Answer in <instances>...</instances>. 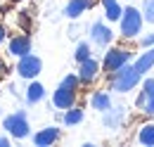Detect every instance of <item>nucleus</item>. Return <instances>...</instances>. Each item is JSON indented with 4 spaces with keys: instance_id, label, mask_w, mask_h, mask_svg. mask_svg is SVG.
<instances>
[{
    "instance_id": "1",
    "label": "nucleus",
    "mask_w": 154,
    "mask_h": 147,
    "mask_svg": "<svg viewBox=\"0 0 154 147\" xmlns=\"http://www.w3.org/2000/svg\"><path fill=\"white\" fill-rule=\"evenodd\" d=\"M140 78H142V74L135 69V64H126V67H121V69H116V71L109 74V88L114 92H131L133 88H137V83H140Z\"/></svg>"
},
{
    "instance_id": "2",
    "label": "nucleus",
    "mask_w": 154,
    "mask_h": 147,
    "mask_svg": "<svg viewBox=\"0 0 154 147\" xmlns=\"http://www.w3.org/2000/svg\"><path fill=\"white\" fill-rule=\"evenodd\" d=\"M142 12L133 7V5H126L123 12H121V19H119V29H121V36L123 38H137L142 33Z\"/></svg>"
},
{
    "instance_id": "3",
    "label": "nucleus",
    "mask_w": 154,
    "mask_h": 147,
    "mask_svg": "<svg viewBox=\"0 0 154 147\" xmlns=\"http://www.w3.org/2000/svg\"><path fill=\"white\" fill-rule=\"evenodd\" d=\"M2 128L7 130L12 138L24 140V138L31 133V128H29V119H26V111H14V114L5 116V121H2Z\"/></svg>"
},
{
    "instance_id": "4",
    "label": "nucleus",
    "mask_w": 154,
    "mask_h": 147,
    "mask_svg": "<svg viewBox=\"0 0 154 147\" xmlns=\"http://www.w3.org/2000/svg\"><path fill=\"white\" fill-rule=\"evenodd\" d=\"M131 62V50L128 48H109L104 52V59H102V71L112 74L121 67H126Z\"/></svg>"
},
{
    "instance_id": "5",
    "label": "nucleus",
    "mask_w": 154,
    "mask_h": 147,
    "mask_svg": "<svg viewBox=\"0 0 154 147\" xmlns=\"http://www.w3.org/2000/svg\"><path fill=\"white\" fill-rule=\"evenodd\" d=\"M40 69H43L40 57L31 55V52L24 55V57H19V62H17V74H19L21 78H29V81H33V78L40 74Z\"/></svg>"
},
{
    "instance_id": "6",
    "label": "nucleus",
    "mask_w": 154,
    "mask_h": 147,
    "mask_svg": "<svg viewBox=\"0 0 154 147\" xmlns=\"http://www.w3.org/2000/svg\"><path fill=\"white\" fill-rule=\"evenodd\" d=\"M100 69H102L100 62L93 59V57L78 62V78H81V86H90V83H95L97 76H100Z\"/></svg>"
},
{
    "instance_id": "7",
    "label": "nucleus",
    "mask_w": 154,
    "mask_h": 147,
    "mask_svg": "<svg viewBox=\"0 0 154 147\" xmlns=\"http://www.w3.org/2000/svg\"><path fill=\"white\" fill-rule=\"evenodd\" d=\"M90 40L100 45V48H107V45H112V40H114V31L104 24V21H95L93 26H90Z\"/></svg>"
},
{
    "instance_id": "8",
    "label": "nucleus",
    "mask_w": 154,
    "mask_h": 147,
    "mask_svg": "<svg viewBox=\"0 0 154 147\" xmlns=\"http://www.w3.org/2000/svg\"><path fill=\"white\" fill-rule=\"evenodd\" d=\"M76 95H78V90H71V88H66V86L59 83V88L52 95V105L57 109H69V107L76 105Z\"/></svg>"
},
{
    "instance_id": "9",
    "label": "nucleus",
    "mask_w": 154,
    "mask_h": 147,
    "mask_svg": "<svg viewBox=\"0 0 154 147\" xmlns=\"http://www.w3.org/2000/svg\"><path fill=\"white\" fill-rule=\"evenodd\" d=\"M7 52L12 57H24L31 52V38L26 33H19V36H12L10 43H7Z\"/></svg>"
},
{
    "instance_id": "10",
    "label": "nucleus",
    "mask_w": 154,
    "mask_h": 147,
    "mask_svg": "<svg viewBox=\"0 0 154 147\" xmlns=\"http://www.w3.org/2000/svg\"><path fill=\"white\" fill-rule=\"evenodd\" d=\"M59 135H62V130H59L57 126H48V128H40L38 133L33 135V142L38 147H50L59 140Z\"/></svg>"
},
{
    "instance_id": "11",
    "label": "nucleus",
    "mask_w": 154,
    "mask_h": 147,
    "mask_svg": "<svg viewBox=\"0 0 154 147\" xmlns=\"http://www.w3.org/2000/svg\"><path fill=\"white\" fill-rule=\"evenodd\" d=\"M97 0H69L66 7H64V14L69 19H78L83 12H88L90 7H95Z\"/></svg>"
},
{
    "instance_id": "12",
    "label": "nucleus",
    "mask_w": 154,
    "mask_h": 147,
    "mask_svg": "<svg viewBox=\"0 0 154 147\" xmlns=\"http://www.w3.org/2000/svg\"><path fill=\"white\" fill-rule=\"evenodd\" d=\"M90 107L93 109H97L100 114H104L107 109H112L114 105H112V95L104 90H95L93 95H90Z\"/></svg>"
},
{
    "instance_id": "13",
    "label": "nucleus",
    "mask_w": 154,
    "mask_h": 147,
    "mask_svg": "<svg viewBox=\"0 0 154 147\" xmlns=\"http://www.w3.org/2000/svg\"><path fill=\"white\" fill-rule=\"evenodd\" d=\"M135 69L142 74V76L154 69V45H152V48H145V52L135 59Z\"/></svg>"
},
{
    "instance_id": "14",
    "label": "nucleus",
    "mask_w": 154,
    "mask_h": 147,
    "mask_svg": "<svg viewBox=\"0 0 154 147\" xmlns=\"http://www.w3.org/2000/svg\"><path fill=\"white\" fill-rule=\"evenodd\" d=\"M43 97H45V86L38 83V81H31L29 88H26V102L29 105H38Z\"/></svg>"
},
{
    "instance_id": "15",
    "label": "nucleus",
    "mask_w": 154,
    "mask_h": 147,
    "mask_svg": "<svg viewBox=\"0 0 154 147\" xmlns=\"http://www.w3.org/2000/svg\"><path fill=\"white\" fill-rule=\"evenodd\" d=\"M102 2V7H104V14L109 21H119L121 19V12H123V7L119 5V0H100Z\"/></svg>"
},
{
    "instance_id": "16",
    "label": "nucleus",
    "mask_w": 154,
    "mask_h": 147,
    "mask_svg": "<svg viewBox=\"0 0 154 147\" xmlns=\"http://www.w3.org/2000/svg\"><path fill=\"white\" fill-rule=\"evenodd\" d=\"M137 142L145 145V147L154 145V124H142L137 128Z\"/></svg>"
},
{
    "instance_id": "17",
    "label": "nucleus",
    "mask_w": 154,
    "mask_h": 147,
    "mask_svg": "<svg viewBox=\"0 0 154 147\" xmlns=\"http://www.w3.org/2000/svg\"><path fill=\"white\" fill-rule=\"evenodd\" d=\"M83 116H85V114H83V109L74 105V107L64 109V114H62V121H64L66 126H76V124H81V121H83Z\"/></svg>"
},
{
    "instance_id": "18",
    "label": "nucleus",
    "mask_w": 154,
    "mask_h": 147,
    "mask_svg": "<svg viewBox=\"0 0 154 147\" xmlns=\"http://www.w3.org/2000/svg\"><path fill=\"white\" fill-rule=\"evenodd\" d=\"M121 116H123L121 107H119V109H114V107H112V109L104 111V119H102V121H104V126H107V128H119V124H121Z\"/></svg>"
},
{
    "instance_id": "19",
    "label": "nucleus",
    "mask_w": 154,
    "mask_h": 147,
    "mask_svg": "<svg viewBox=\"0 0 154 147\" xmlns=\"http://www.w3.org/2000/svg\"><path fill=\"white\" fill-rule=\"evenodd\" d=\"M140 12H142L145 24H154V0H145L142 7H140Z\"/></svg>"
},
{
    "instance_id": "20",
    "label": "nucleus",
    "mask_w": 154,
    "mask_h": 147,
    "mask_svg": "<svg viewBox=\"0 0 154 147\" xmlns=\"http://www.w3.org/2000/svg\"><path fill=\"white\" fill-rule=\"evenodd\" d=\"M74 57H76V62H83V59H88V57H93V52H90V45L83 40V43H78L76 45V52H74Z\"/></svg>"
},
{
    "instance_id": "21",
    "label": "nucleus",
    "mask_w": 154,
    "mask_h": 147,
    "mask_svg": "<svg viewBox=\"0 0 154 147\" xmlns=\"http://www.w3.org/2000/svg\"><path fill=\"white\" fill-rule=\"evenodd\" d=\"M62 86H66V88H71V90H78V88H81V78H78V74L64 76V78H62Z\"/></svg>"
},
{
    "instance_id": "22",
    "label": "nucleus",
    "mask_w": 154,
    "mask_h": 147,
    "mask_svg": "<svg viewBox=\"0 0 154 147\" xmlns=\"http://www.w3.org/2000/svg\"><path fill=\"white\" fill-rule=\"evenodd\" d=\"M142 92L147 97H154V78H145L142 81Z\"/></svg>"
},
{
    "instance_id": "23",
    "label": "nucleus",
    "mask_w": 154,
    "mask_h": 147,
    "mask_svg": "<svg viewBox=\"0 0 154 147\" xmlns=\"http://www.w3.org/2000/svg\"><path fill=\"white\" fill-rule=\"evenodd\" d=\"M140 111H142V114H147V116H154V97H147Z\"/></svg>"
},
{
    "instance_id": "24",
    "label": "nucleus",
    "mask_w": 154,
    "mask_h": 147,
    "mask_svg": "<svg viewBox=\"0 0 154 147\" xmlns=\"http://www.w3.org/2000/svg\"><path fill=\"white\" fill-rule=\"evenodd\" d=\"M140 45H142V48H152V45H154V31L140 38Z\"/></svg>"
},
{
    "instance_id": "25",
    "label": "nucleus",
    "mask_w": 154,
    "mask_h": 147,
    "mask_svg": "<svg viewBox=\"0 0 154 147\" xmlns=\"http://www.w3.org/2000/svg\"><path fill=\"white\" fill-rule=\"evenodd\" d=\"M145 100H147V95L140 90V95H137V100H135V105H137V109H142V105H145Z\"/></svg>"
},
{
    "instance_id": "26",
    "label": "nucleus",
    "mask_w": 154,
    "mask_h": 147,
    "mask_svg": "<svg viewBox=\"0 0 154 147\" xmlns=\"http://www.w3.org/2000/svg\"><path fill=\"white\" fill-rule=\"evenodd\" d=\"M5 38H7V31H5V26H2V24H0V45H2V43H5Z\"/></svg>"
},
{
    "instance_id": "27",
    "label": "nucleus",
    "mask_w": 154,
    "mask_h": 147,
    "mask_svg": "<svg viewBox=\"0 0 154 147\" xmlns=\"http://www.w3.org/2000/svg\"><path fill=\"white\" fill-rule=\"evenodd\" d=\"M0 147H10V140L7 138H0Z\"/></svg>"
},
{
    "instance_id": "28",
    "label": "nucleus",
    "mask_w": 154,
    "mask_h": 147,
    "mask_svg": "<svg viewBox=\"0 0 154 147\" xmlns=\"http://www.w3.org/2000/svg\"><path fill=\"white\" fill-rule=\"evenodd\" d=\"M2 74H5V62L0 59V76H2Z\"/></svg>"
}]
</instances>
